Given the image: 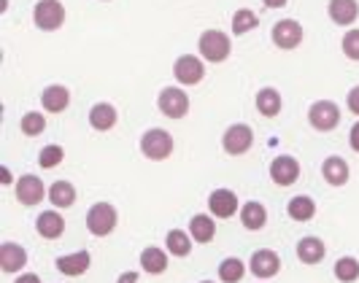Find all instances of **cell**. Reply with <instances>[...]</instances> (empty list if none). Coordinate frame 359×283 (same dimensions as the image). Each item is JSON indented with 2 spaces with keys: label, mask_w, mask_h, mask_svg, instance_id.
I'll return each instance as SVG.
<instances>
[{
  "label": "cell",
  "mask_w": 359,
  "mask_h": 283,
  "mask_svg": "<svg viewBox=\"0 0 359 283\" xmlns=\"http://www.w3.org/2000/svg\"><path fill=\"white\" fill-rule=\"evenodd\" d=\"M332 272H335V278L341 283L359 281V259H354V256H341L335 262V267H332Z\"/></svg>",
  "instance_id": "cell-31"
},
{
  "label": "cell",
  "mask_w": 359,
  "mask_h": 283,
  "mask_svg": "<svg viewBox=\"0 0 359 283\" xmlns=\"http://www.w3.org/2000/svg\"><path fill=\"white\" fill-rule=\"evenodd\" d=\"M203 283H214V281H203Z\"/></svg>",
  "instance_id": "cell-41"
},
{
  "label": "cell",
  "mask_w": 359,
  "mask_h": 283,
  "mask_svg": "<svg viewBox=\"0 0 359 283\" xmlns=\"http://www.w3.org/2000/svg\"><path fill=\"white\" fill-rule=\"evenodd\" d=\"M300 178V162L289 154H281L270 162V181L276 186H294Z\"/></svg>",
  "instance_id": "cell-11"
},
{
  "label": "cell",
  "mask_w": 359,
  "mask_h": 283,
  "mask_svg": "<svg viewBox=\"0 0 359 283\" xmlns=\"http://www.w3.org/2000/svg\"><path fill=\"white\" fill-rule=\"evenodd\" d=\"M157 108L168 119H184L189 113V95L181 87H165L157 97Z\"/></svg>",
  "instance_id": "cell-6"
},
{
  "label": "cell",
  "mask_w": 359,
  "mask_h": 283,
  "mask_svg": "<svg viewBox=\"0 0 359 283\" xmlns=\"http://www.w3.org/2000/svg\"><path fill=\"white\" fill-rule=\"evenodd\" d=\"M173 149H176L173 135L168 130H162V127H151V130H146L144 135H141V154H144L146 160L151 162L168 160L173 154Z\"/></svg>",
  "instance_id": "cell-2"
},
{
  "label": "cell",
  "mask_w": 359,
  "mask_h": 283,
  "mask_svg": "<svg viewBox=\"0 0 359 283\" xmlns=\"http://www.w3.org/2000/svg\"><path fill=\"white\" fill-rule=\"evenodd\" d=\"M254 146V132L249 124H230L222 135V149L230 157H243Z\"/></svg>",
  "instance_id": "cell-9"
},
{
  "label": "cell",
  "mask_w": 359,
  "mask_h": 283,
  "mask_svg": "<svg viewBox=\"0 0 359 283\" xmlns=\"http://www.w3.org/2000/svg\"><path fill=\"white\" fill-rule=\"evenodd\" d=\"M170 254L165 251V248H157V246H149L141 251V270L149 272V275H162L168 265H170V259H168Z\"/></svg>",
  "instance_id": "cell-22"
},
{
  "label": "cell",
  "mask_w": 359,
  "mask_h": 283,
  "mask_svg": "<svg viewBox=\"0 0 359 283\" xmlns=\"http://www.w3.org/2000/svg\"><path fill=\"white\" fill-rule=\"evenodd\" d=\"M287 213L292 221H300V224H303V221H311V219L316 216V202L306 195H297L289 200Z\"/></svg>",
  "instance_id": "cell-28"
},
{
  "label": "cell",
  "mask_w": 359,
  "mask_h": 283,
  "mask_svg": "<svg viewBox=\"0 0 359 283\" xmlns=\"http://www.w3.org/2000/svg\"><path fill=\"white\" fill-rule=\"evenodd\" d=\"M327 14H330V19H332L335 25L348 27V25L357 22L359 3L357 0H330V3H327Z\"/></svg>",
  "instance_id": "cell-16"
},
{
  "label": "cell",
  "mask_w": 359,
  "mask_h": 283,
  "mask_svg": "<svg viewBox=\"0 0 359 283\" xmlns=\"http://www.w3.org/2000/svg\"><path fill=\"white\" fill-rule=\"evenodd\" d=\"M116 283H138V272H133V270H130V272H122Z\"/></svg>",
  "instance_id": "cell-38"
},
{
  "label": "cell",
  "mask_w": 359,
  "mask_h": 283,
  "mask_svg": "<svg viewBox=\"0 0 359 283\" xmlns=\"http://www.w3.org/2000/svg\"><path fill=\"white\" fill-rule=\"evenodd\" d=\"M33 22L38 30L43 33H54L65 25V6L60 0H38L33 8Z\"/></svg>",
  "instance_id": "cell-4"
},
{
  "label": "cell",
  "mask_w": 359,
  "mask_h": 283,
  "mask_svg": "<svg viewBox=\"0 0 359 283\" xmlns=\"http://www.w3.org/2000/svg\"><path fill=\"white\" fill-rule=\"evenodd\" d=\"M327 254V246H324L322 237H303L297 243V259L303 265H319Z\"/></svg>",
  "instance_id": "cell-24"
},
{
  "label": "cell",
  "mask_w": 359,
  "mask_h": 283,
  "mask_svg": "<svg viewBox=\"0 0 359 283\" xmlns=\"http://www.w3.org/2000/svg\"><path fill=\"white\" fill-rule=\"evenodd\" d=\"M19 130H22L27 138H36V135H41V132L46 130V116H43L41 111H30V113H25V116H22Z\"/></svg>",
  "instance_id": "cell-32"
},
{
  "label": "cell",
  "mask_w": 359,
  "mask_h": 283,
  "mask_svg": "<svg viewBox=\"0 0 359 283\" xmlns=\"http://www.w3.org/2000/svg\"><path fill=\"white\" fill-rule=\"evenodd\" d=\"M36 232L46 240H57L62 232H65V219L57 211H43L38 213L36 219Z\"/></svg>",
  "instance_id": "cell-21"
},
{
  "label": "cell",
  "mask_w": 359,
  "mask_h": 283,
  "mask_svg": "<svg viewBox=\"0 0 359 283\" xmlns=\"http://www.w3.org/2000/svg\"><path fill=\"white\" fill-rule=\"evenodd\" d=\"M265 3V8H284L289 0H262Z\"/></svg>",
  "instance_id": "cell-39"
},
{
  "label": "cell",
  "mask_w": 359,
  "mask_h": 283,
  "mask_svg": "<svg viewBox=\"0 0 359 283\" xmlns=\"http://www.w3.org/2000/svg\"><path fill=\"white\" fill-rule=\"evenodd\" d=\"M49 202L54 208H73L76 205V186L71 181H54L49 186Z\"/></svg>",
  "instance_id": "cell-27"
},
{
  "label": "cell",
  "mask_w": 359,
  "mask_h": 283,
  "mask_svg": "<svg viewBox=\"0 0 359 283\" xmlns=\"http://www.w3.org/2000/svg\"><path fill=\"white\" fill-rule=\"evenodd\" d=\"M238 216H241L243 230H249V232H259L268 224V208H265L262 202H257V200L241 205V213H238Z\"/></svg>",
  "instance_id": "cell-17"
},
{
  "label": "cell",
  "mask_w": 359,
  "mask_h": 283,
  "mask_svg": "<svg viewBox=\"0 0 359 283\" xmlns=\"http://www.w3.org/2000/svg\"><path fill=\"white\" fill-rule=\"evenodd\" d=\"M278 270H281V256L273 248H259L249 259V272L259 281H268L273 275H278Z\"/></svg>",
  "instance_id": "cell-10"
},
{
  "label": "cell",
  "mask_w": 359,
  "mask_h": 283,
  "mask_svg": "<svg viewBox=\"0 0 359 283\" xmlns=\"http://www.w3.org/2000/svg\"><path fill=\"white\" fill-rule=\"evenodd\" d=\"M259 27V17L254 14L252 8H238L233 14V33L235 36H246Z\"/></svg>",
  "instance_id": "cell-30"
},
{
  "label": "cell",
  "mask_w": 359,
  "mask_h": 283,
  "mask_svg": "<svg viewBox=\"0 0 359 283\" xmlns=\"http://www.w3.org/2000/svg\"><path fill=\"white\" fill-rule=\"evenodd\" d=\"M41 106L46 113H62L65 108L71 106V92L62 84H52L41 92Z\"/></svg>",
  "instance_id": "cell-15"
},
{
  "label": "cell",
  "mask_w": 359,
  "mask_h": 283,
  "mask_svg": "<svg viewBox=\"0 0 359 283\" xmlns=\"http://www.w3.org/2000/svg\"><path fill=\"white\" fill-rule=\"evenodd\" d=\"M208 213L216 219H233L238 213V195L233 189H214L208 195Z\"/></svg>",
  "instance_id": "cell-13"
},
{
  "label": "cell",
  "mask_w": 359,
  "mask_h": 283,
  "mask_svg": "<svg viewBox=\"0 0 359 283\" xmlns=\"http://www.w3.org/2000/svg\"><path fill=\"white\" fill-rule=\"evenodd\" d=\"M346 106H348V111H351L354 116H359V87H354L351 92H348V97H346Z\"/></svg>",
  "instance_id": "cell-35"
},
{
  "label": "cell",
  "mask_w": 359,
  "mask_h": 283,
  "mask_svg": "<svg viewBox=\"0 0 359 283\" xmlns=\"http://www.w3.org/2000/svg\"><path fill=\"white\" fill-rule=\"evenodd\" d=\"M14 283H41V278H38L36 272H22Z\"/></svg>",
  "instance_id": "cell-37"
},
{
  "label": "cell",
  "mask_w": 359,
  "mask_h": 283,
  "mask_svg": "<svg viewBox=\"0 0 359 283\" xmlns=\"http://www.w3.org/2000/svg\"><path fill=\"white\" fill-rule=\"evenodd\" d=\"M43 197H49V189L43 186V181L38 176H22L17 181V202L25 208H33L38 202H43Z\"/></svg>",
  "instance_id": "cell-12"
},
{
  "label": "cell",
  "mask_w": 359,
  "mask_h": 283,
  "mask_svg": "<svg viewBox=\"0 0 359 283\" xmlns=\"http://www.w3.org/2000/svg\"><path fill=\"white\" fill-rule=\"evenodd\" d=\"M119 122V113H116V108L111 106V103H95L90 111V127L92 130H97V132H108V130H114Z\"/></svg>",
  "instance_id": "cell-19"
},
{
  "label": "cell",
  "mask_w": 359,
  "mask_h": 283,
  "mask_svg": "<svg viewBox=\"0 0 359 283\" xmlns=\"http://www.w3.org/2000/svg\"><path fill=\"white\" fill-rule=\"evenodd\" d=\"M189 235L195 237V243H211L216 235V221L211 213H195L189 221Z\"/></svg>",
  "instance_id": "cell-23"
},
{
  "label": "cell",
  "mask_w": 359,
  "mask_h": 283,
  "mask_svg": "<svg viewBox=\"0 0 359 283\" xmlns=\"http://www.w3.org/2000/svg\"><path fill=\"white\" fill-rule=\"evenodd\" d=\"M65 160V149L62 146H57V143H49V146H43L41 149V154H38V165L41 167H46V170H52L57 165H62Z\"/></svg>",
  "instance_id": "cell-33"
},
{
  "label": "cell",
  "mask_w": 359,
  "mask_h": 283,
  "mask_svg": "<svg viewBox=\"0 0 359 283\" xmlns=\"http://www.w3.org/2000/svg\"><path fill=\"white\" fill-rule=\"evenodd\" d=\"M106 3H108V0H106Z\"/></svg>",
  "instance_id": "cell-42"
},
{
  "label": "cell",
  "mask_w": 359,
  "mask_h": 283,
  "mask_svg": "<svg viewBox=\"0 0 359 283\" xmlns=\"http://www.w3.org/2000/svg\"><path fill=\"white\" fill-rule=\"evenodd\" d=\"M205 60L203 57H195V54H181L179 60L173 62V76L176 81L184 84V87H198L200 81L205 78Z\"/></svg>",
  "instance_id": "cell-7"
},
{
  "label": "cell",
  "mask_w": 359,
  "mask_h": 283,
  "mask_svg": "<svg viewBox=\"0 0 359 283\" xmlns=\"http://www.w3.org/2000/svg\"><path fill=\"white\" fill-rule=\"evenodd\" d=\"M303 25L297 22V19H281V22H276L273 25V30H270V38H273V43L281 49V52H292V49H297L300 43H303Z\"/></svg>",
  "instance_id": "cell-8"
},
{
  "label": "cell",
  "mask_w": 359,
  "mask_h": 283,
  "mask_svg": "<svg viewBox=\"0 0 359 283\" xmlns=\"http://www.w3.org/2000/svg\"><path fill=\"white\" fill-rule=\"evenodd\" d=\"M341 49H343V54H346L348 60H354V62H359V27H354V30H348V33L343 36Z\"/></svg>",
  "instance_id": "cell-34"
},
{
  "label": "cell",
  "mask_w": 359,
  "mask_h": 283,
  "mask_svg": "<svg viewBox=\"0 0 359 283\" xmlns=\"http://www.w3.org/2000/svg\"><path fill=\"white\" fill-rule=\"evenodd\" d=\"M192 243H195V237L184 230H170L165 235V248H168V254H170V256H179V259L181 256H189Z\"/></svg>",
  "instance_id": "cell-26"
},
{
  "label": "cell",
  "mask_w": 359,
  "mask_h": 283,
  "mask_svg": "<svg viewBox=\"0 0 359 283\" xmlns=\"http://www.w3.org/2000/svg\"><path fill=\"white\" fill-rule=\"evenodd\" d=\"M198 52L205 62L219 65V62H224V60L233 54V41H230V36H227L224 30H216L214 27V30H205V33L200 36Z\"/></svg>",
  "instance_id": "cell-1"
},
{
  "label": "cell",
  "mask_w": 359,
  "mask_h": 283,
  "mask_svg": "<svg viewBox=\"0 0 359 283\" xmlns=\"http://www.w3.org/2000/svg\"><path fill=\"white\" fill-rule=\"evenodd\" d=\"M308 124L319 132H332L341 124V108L332 100H316L308 108Z\"/></svg>",
  "instance_id": "cell-5"
},
{
  "label": "cell",
  "mask_w": 359,
  "mask_h": 283,
  "mask_svg": "<svg viewBox=\"0 0 359 283\" xmlns=\"http://www.w3.org/2000/svg\"><path fill=\"white\" fill-rule=\"evenodd\" d=\"M348 143H351V149L359 154V122L351 127V132H348Z\"/></svg>",
  "instance_id": "cell-36"
},
{
  "label": "cell",
  "mask_w": 359,
  "mask_h": 283,
  "mask_svg": "<svg viewBox=\"0 0 359 283\" xmlns=\"http://www.w3.org/2000/svg\"><path fill=\"white\" fill-rule=\"evenodd\" d=\"M119 224V213L111 202H95L90 211H87V230L95 235V237H106L116 230Z\"/></svg>",
  "instance_id": "cell-3"
},
{
  "label": "cell",
  "mask_w": 359,
  "mask_h": 283,
  "mask_svg": "<svg viewBox=\"0 0 359 283\" xmlns=\"http://www.w3.org/2000/svg\"><path fill=\"white\" fill-rule=\"evenodd\" d=\"M322 176L330 186H343V184H348V178H351L348 162L343 160V157H327V160L322 162Z\"/></svg>",
  "instance_id": "cell-18"
},
{
  "label": "cell",
  "mask_w": 359,
  "mask_h": 283,
  "mask_svg": "<svg viewBox=\"0 0 359 283\" xmlns=\"http://www.w3.org/2000/svg\"><path fill=\"white\" fill-rule=\"evenodd\" d=\"M90 267H92L90 251H73V254H65V256L57 259V270H60L62 275H71V278L84 275Z\"/></svg>",
  "instance_id": "cell-14"
},
{
  "label": "cell",
  "mask_w": 359,
  "mask_h": 283,
  "mask_svg": "<svg viewBox=\"0 0 359 283\" xmlns=\"http://www.w3.org/2000/svg\"><path fill=\"white\" fill-rule=\"evenodd\" d=\"M246 275V265L238 259V256H227L222 265H219V281L222 283H238L243 281Z\"/></svg>",
  "instance_id": "cell-29"
},
{
  "label": "cell",
  "mask_w": 359,
  "mask_h": 283,
  "mask_svg": "<svg viewBox=\"0 0 359 283\" xmlns=\"http://www.w3.org/2000/svg\"><path fill=\"white\" fill-rule=\"evenodd\" d=\"M0 181H3L6 186H8L11 181H14V178H11V170H8V167H0Z\"/></svg>",
  "instance_id": "cell-40"
},
{
  "label": "cell",
  "mask_w": 359,
  "mask_h": 283,
  "mask_svg": "<svg viewBox=\"0 0 359 283\" xmlns=\"http://www.w3.org/2000/svg\"><path fill=\"white\" fill-rule=\"evenodd\" d=\"M27 265V251L17 243H3L0 246V270L3 272H19L22 267Z\"/></svg>",
  "instance_id": "cell-20"
},
{
  "label": "cell",
  "mask_w": 359,
  "mask_h": 283,
  "mask_svg": "<svg viewBox=\"0 0 359 283\" xmlns=\"http://www.w3.org/2000/svg\"><path fill=\"white\" fill-rule=\"evenodd\" d=\"M257 111L262 113V116H268V119H273V116H278L281 113V106H284V100H281V95H278V89L273 87H265L257 92Z\"/></svg>",
  "instance_id": "cell-25"
}]
</instances>
